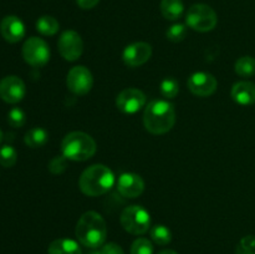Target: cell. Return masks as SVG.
Wrapping results in <instances>:
<instances>
[{
	"instance_id": "cell-23",
	"label": "cell",
	"mask_w": 255,
	"mask_h": 254,
	"mask_svg": "<svg viewBox=\"0 0 255 254\" xmlns=\"http://www.w3.org/2000/svg\"><path fill=\"white\" fill-rule=\"evenodd\" d=\"M179 92V85L178 81L173 77H166L163 81L161 82V94L164 99L171 100L178 95Z\"/></svg>"
},
{
	"instance_id": "cell-4",
	"label": "cell",
	"mask_w": 255,
	"mask_h": 254,
	"mask_svg": "<svg viewBox=\"0 0 255 254\" xmlns=\"http://www.w3.org/2000/svg\"><path fill=\"white\" fill-rule=\"evenodd\" d=\"M96 142L90 134L81 131L67 133L61 142V152L70 161H87L96 153Z\"/></svg>"
},
{
	"instance_id": "cell-7",
	"label": "cell",
	"mask_w": 255,
	"mask_h": 254,
	"mask_svg": "<svg viewBox=\"0 0 255 254\" xmlns=\"http://www.w3.org/2000/svg\"><path fill=\"white\" fill-rule=\"evenodd\" d=\"M22 57L31 66H45L50 60L49 45L40 37H29L22 46Z\"/></svg>"
},
{
	"instance_id": "cell-13",
	"label": "cell",
	"mask_w": 255,
	"mask_h": 254,
	"mask_svg": "<svg viewBox=\"0 0 255 254\" xmlns=\"http://www.w3.org/2000/svg\"><path fill=\"white\" fill-rule=\"evenodd\" d=\"M152 56V46L147 42H133L125 47L122 59L128 67H138L146 64Z\"/></svg>"
},
{
	"instance_id": "cell-22",
	"label": "cell",
	"mask_w": 255,
	"mask_h": 254,
	"mask_svg": "<svg viewBox=\"0 0 255 254\" xmlns=\"http://www.w3.org/2000/svg\"><path fill=\"white\" fill-rule=\"evenodd\" d=\"M149 234H151L152 241L158 244V246H167L172 241L171 231L166 226H162V224H157V226L152 227Z\"/></svg>"
},
{
	"instance_id": "cell-20",
	"label": "cell",
	"mask_w": 255,
	"mask_h": 254,
	"mask_svg": "<svg viewBox=\"0 0 255 254\" xmlns=\"http://www.w3.org/2000/svg\"><path fill=\"white\" fill-rule=\"evenodd\" d=\"M59 21L50 15H44V16L39 17L36 21V30L45 36H52L59 31Z\"/></svg>"
},
{
	"instance_id": "cell-5",
	"label": "cell",
	"mask_w": 255,
	"mask_h": 254,
	"mask_svg": "<svg viewBox=\"0 0 255 254\" xmlns=\"http://www.w3.org/2000/svg\"><path fill=\"white\" fill-rule=\"evenodd\" d=\"M120 222L125 231L133 236H142L151 228V216L141 206H128L125 208Z\"/></svg>"
},
{
	"instance_id": "cell-9",
	"label": "cell",
	"mask_w": 255,
	"mask_h": 254,
	"mask_svg": "<svg viewBox=\"0 0 255 254\" xmlns=\"http://www.w3.org/2000/svg\"><path fill=\"white\" fill-rule=\"evenodd\" d=\"M67 89L77 96H84L91 91L94 77L91 71L85 66H74L66 77Z\"/></svg>"
},
{
	"instance_id": "cell-18",
	"label": "cell",
	"mask_w": 255,
	"mask_h": 254,
	"mask_svg": "<svg viewBox=\"0 0 255 254\" xmlns=\"http://www.w3.org/2000/svg\"><path fill=\"white\" fill-rule=\"evenodd\" d=\"M184 5L182 0H162L161 1V12L164 19L178 20L183 15Z\"/></svg>"
},
{
	"instance_id": "cell-30",
	"label": "cell",
	"mask_w": 255,
	"mask_h": 254,
	"mask_svg": "<svg viewBox=\"0 0 255 254\" xmlns=\"http://www.w3.org/2000/svg\"><path fill=\"white\" fill-rule=\"evenodd\" d=\"M101 254H125L124 249L116 243H106L100 247Z\"/></svg>"
},
{
	"instance_id": "cell-33",
	"label": "cell",
	"mask_w": 255,
	"mask_h": 254,
	"mask_svg": "<svg viewBox=\"0 0 255 254\" xmlns=\"http://www.w3.org/2000/svg\"><path fill=\"white\" fill-rule=\"evenodd\" d=\"M1 138H2V136H1V131H0V142H1Z\"/></svg>"
},
{
	"instance_id": "cell-3",
	"label": "cell",
	"mask_w": 255,
	"mask_h": 254,
	"mask_svg": "<svg viewBox=\"0 0 255 254\" xmlns=\"http://www.w3.org/2000/svg\"><path fill=\"white\" fill-rule=\"evenodd\" d=\"M115 184V174L105 164H92L85 169L79 179V187L89 197L107 193Z\"/></svg>"
},
{
	"instance_id": "cell-26",
	"label": "cell",
	"mask_w": 255,
	"mask_h": 254,
	"mask_svg": "<svg viewBox=\"0 0 255 254\" xmlns=\"http://www.w3.org/2000/svg\"><path fill=\"white\" fill-rule=\"evenodd\" d=\"M131 254H153V246L147 238H138L132 243Z\"/></svg>"
},
{
	"instance_id": "cell-19",
	"label": "cell",
	"mask_w": 255,
	"mask_h": 254,
	"mask_svg": "<svg viewBox=\"0 0 255 254\" xmlns=\"http://www.w3.org/2000/svg\"><path fill=\"white\" fill-rule=\"evenodd\" d=\"M49 139V134L41 127H34V128L29 129L24 137V142L26 146L31 147V148H39L42 147Z\"/></svg>"
},
{
	"instance_id": "cell-6",
	"label": "cell",
	"mask_w": 255,
	"mask_h": 254,
	"mask_svg": "<svg viewBox=\"0 0 255 254\" xmlns=\"http://www.w3.org/2000/svg\"><path fill=\"white\" fill-rule=\"evenodd\" d=\"M186 22L191 29L199 32L211 31L218 22L216 11L207 4H194L188 9Z\"/></svg>"
},
{
	"instance_id": "cell-17",
	"label": "cell",
	"mask_w": 255,
	"mask_h": 254,
	"mask_svg": "<svg viewBox=\"0 0 255 254\" xmlns=\"http://www.w3.org/2000/svg\"><path fill=\"white\" fill-rule=\"evenodd\" d=\"M47 254H82V251L77 242L72 239L60 238L50 243Z\"/></svg>"
},
{
	"instance_id": "cell-15",
	"label": "cell",
	"mask_w": 255,
	"mask_h": 254,
	"mask_svg": "<svg viewBox=\"0 0 255 254\" xmlns=\"http://www.w3.org/2000/svg\"><path fill=\"white\" fill-rule=\"evenodd\" d=\"M0 32L1 36L7 42H19L25 36V25L21 20L15 15L5 16L0 22Z\"/></svg>"
},
{
	"instance_id": "cell-25",
	"label": "cell",
	"mask_w": 255,
	"mask_h": 254,
	"mask_svg": "<svg viewBox=\"0 0 255 254\" xmlns=\"http://www.w3.org/2000/svg\"><path fill=\"white\" fill-rule=\"evenodd\" d=\"M166 36L169 41L172 42H181L183 41L184 37L187 36V27L183 24H173L168 27L166 31Z\"/></svg>"
},
{
	"instance_id": "cell-16",
	"label": "cell",
	"mask_w": 255,
	"mask_h": 254,
	"mask_svg": "<svg viewBox=\"0 0 255 254\" xmlns=\"http://www.w3.org/2000/svg\"><path fill=\"white\" fill-rule=\"evenodd\" d=\"M232 99L239 105L255 104V84L251 81H238L232 87Z\"/></svg>"
},
{
	"instance_id": "cell-14",
	"label": "cell",
	"mask_w": 255,
	"mask_h": 254,
	"mask_svg": "<svg viewBox=\"0 0 255 254\" xmlns=\"http://www.w3.org/2000/svg\"><path fill=\"white\" fill-rule=\"evenodd\" d=\"M117 191L122 197L126 198H137L144 191V182L141 176L132 172H126L119 177Z\"/></svg>"
},
{
	"instance_id": "cell-28",
	"label": "cell",
	"mask_w": 255,
	"mask_h": 254,
	"mask_svg": "<svg viewBox=\"0 0 255 254\" xmlns=\"http://www.w3.org/2000/svg\"><path fill=\"white\" fill-rule=\"evenodd\" d=\"M7 121H9L10 126L15 127V128L24 126L25 121H26L25 112L19 107H14V109L10 110L9 115H7Z\"/></svg>"
},
{
	"instance_id": "cell-32",
	"label": "cell",
	"mask_w": 255,
	"mask_h": 254,
	"mask_svg": "<svg viewBox=\"0 0 255 254\" xmlns=\"http://www.w3.org/2000/svg\"><path fill=\"white\" fill-rule=\"evenodd\" d=\"M158 254H178L177 252L172 251V249H164V251H161Z\"/></svg>"
},
{
	"instance_id": "cell-11",
	"label": "cell",
	"mask_w": 255,
	"mask_h": 254,
	"mask_svg": "<svg viewBox=\"0 0 255 254\" xmlns=\"http://www.w3.org/2000/svg\"><path fill=\"white\" fill-rule=\"evenodd\" d=\"M218 81L209 72H194L188 79V89L193 95L198 97H208L216 92Z\"/></svg>"
},
{
	"instance_id": "cell-21",
	"label": "cell",
	"mask_w": 255,
	"mask_h": 254,
	"mask_svg": "<svg viewBox=\"0 0 255 254\" xmlns=\"http://www.w3.org/2000/svg\"><path fill=\"white\" fill-rule=\"evenodd\" d=\"M234 70L242 77H251L255 75V59L252 56H242L237 60Z\"/></svg>"
},
{
	"instance_id": "cell-8",
	"label": "cell",
	"mask_w": 255,
	"mask_h": 254,
	"mask_svg": "<svg viewBox=\"0 0 255 254\" xmlns=\"http://www.w3.org/2000/svg\"><path fill=\"white\" fill-rule=\"evenodd\" d=\"M57 50L66 61H76L84 52V41L76 31L66 30L60 35Z\"/></svg>"
},
{
	"instance_id": "cell-27",
	"label": "cell",
	"mask_w": 255,
	"mask_h": 254,
	"mask_svg": "<svg viewBox=\"0 0 255 254\" xmlns=\"http://www.w3.org/2000/svg\"><path fill=\"white\" fill-rule=\"evenodd\" d=\"M67 161L69 159L64 154H61V156H55L50 159L49 164H47V168H49V171L52 174H61L66 171Z\"/></svg>"
},
{
	"instance_id": "cell-31",
	"label": "cell",
	"mask_w": 255,
	"mask_h": 254,
	"mask_svg": "<svg viewBox=\"0 0 255 254\" xmlns=\"http://www.w3.org/2000/svg\"><path fill=\"white\" fill-rule=\"evenodd\" d=\"M77 5H79L81 9H92V7L96 6L100 2V0H76Z\"/></svg>"
},
{
	"instance_id": "cell-2",
	"label": "cell",
	"mask_w": 255,
	"mask_h": 254,
	"mask_svg": "<svg viewBox=\"0 0 255 254\" xmlns=\"http://www.w3.org/2000/svg\"><path fill=\"white\" fill-rule=\"evenodd\" d=\"M75 234L82 246L90 249L100 248L105 244L107 237L106 222L101 214L89 211L80 217Z\"/></svg>"
},
{
	"instance_id": "cell-10",
	"label": "cell",
	"mask_w": 255,
	"mask_h": 254,
	"mask_svg": "<svg viewBox=\"0 0 255 254\" xmlns=\"http://www.w3.org/2000/svg\"><path fill=\"white\" fill-rule=\"evenodd\" d=\"M146 105V95L138 89L128 87L117 95L116 107L124 114H136Z\"/></svg>"
},
{
	"instance_id": "cell-29",
	"label": "cell",
	"mask_w": 255,
	"mask_h": 254,
	"mask_svg": "<svg viewBox=\"0 0 255 254\" xmlns=\"http://www.w3.org/2000/svg\"><path fill=\"white\" fill-rule=\"evenodd\" d=\"M236 254H255V237L247 236L237 246Z\"/></svg>"
},
{
	"instance_id": "cell-24",
	"label": "cell",
	"mask_w": 255,
	"mask_h": 254,
	"mask_svg": "<svg viewBox=\"0 0 255 254\" xmlns=\"http://www.w3.org/2000/svg\"><path fill=\"white\" fill-rule=\"evenodd\" d=\"M17 153L14 147L5 144L0 148V164L2 167H12L16 163Z\"/></svg>"
},
{
	"instance_id": "cell-1",
	"label": "cell",
	"mask_w": 255,
	"mask_h": 254,
	"mask_svg": "<svg viewBox=\"0 0 255 254\" xmlns=\"http://www.w3.org/2000/svg\"><path fill=\"white\" fill-rule=\"evenodd\" d=\"M176 124V110L168 100H152L143 112V125L152 134H164Z\"/></svg>"
},
{
	"instance_id": "cell-12",
	"label": "cell",
	"mask_w": 255,
	"mask_h": 254,
	"mask_svg": "<svg viewBox=\"0 0 255 254\" xmlns=\"http://www.w3.org/2000/svg\"><path fill=\"white\" fill-rule=\"evenodd\" d=\"M26 87L17 76H6L0 81V99L7 104H17L24 99Z\"/></svg>"
}]
</instances>
